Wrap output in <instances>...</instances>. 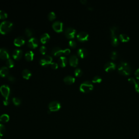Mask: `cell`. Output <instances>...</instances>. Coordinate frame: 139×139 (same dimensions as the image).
<instances>
[{
  "mask_svg": "<svg viewBox=\"0 0 139 139\" xmlns=\"http://www.w3.org/2000/svg\"><path fill=\"white\" fill-rule=\"evenodd\" d=\"M118 71L122 75H128L131 72V68L127 62L121 61L118 65Z\"/></svg>",
  "mask_w": 139,
  "mask_h": 139,
  "instance_id": "cell-1",
  "label": "cell"
},
{
  "mask_svg": "<svg viewBox=\"0 0 139 139\" xmlns=\"http://www.w3.org/2000/svg\"><path fill=\"white\" fill-rule=\"evenodd\" d=\"M13 27V23L9 21H4L0 24V33L5 34L8 33Z\"/></svg>",
  "mask_w": 139,
  "mask_h": 139,
  "instance_id": "cell-2",
  "label": "cell"
},
{
  "mask_svg": "<svg viewBox=\"0 0 139 139\" xmlns=\"http://www.w3.org/2000/svg\"><path fill=\"white\" fill-rule=\"evenodd\" d=\"M118 29L117 26H112L110 27V31L111 33V44L114 46H117L118 44V40L116 35V32Z\"/></svg>",
  "mask_w": 139,
  "mask_h": 139,
  "instance_id": "cell-3",
  "label": "cell"
},
{
  "mask_svg": "<svg viewBox=\"0 0 139 139\" xmlns=\"http://www.w3.org/2000/svg\"><path fill=\"white\" fill-rule=\"evenodd\" d=\"M94 86L92 83L89 81H85L83 82L80 85V90L82 92H87L92 90Z\"/></svg>",
  "mask_w": 139,
  "mask_h": 139,
  "instance_id": "cell-4",
  "label": "cell"
},
{
  "mask_svg": "<svg viewBox=\"0 0 139 139\" xmlns=\"http://www.w3.org/2000/svg\"><path fill=\"white\" fill-rule=\"evenodd\" d=\"M61 107V104L60 102L57 101H53L49 103V108L50 111H55L58 110Z\"/></svg>",
  "mask_w": 139,
  "mask_h": 139,
  "instance_id": "cell-5",
  "label": "cell"
},
{
  "mask_svg": "<svg viewBox=\"0 0 139 139\" xmlns=\"http://www.w3.org/2000/svg\"><path fill=\"white\" fill-rule=\"evenodd\" d=\"M0 91H1V94L5 97V98H9V96L10 93V89L8 85H2L0 87Z\"/></svg>",
  "mask_w": 139,
  "mask_h": 139,
  "instance_id": "cell-6",
  "label": "cell"
},
{
  "mask_svg": "<svg viewBox=\"0 0 139 139\" xmlns=\"http://www.w3.org/2000/svg\"><path fill=\"white\" fill-rule=\"evenodd\" d=\"M53 59L52 57L49 55H45L43 56L40 60V63L43 66H47L52 63Z\"/></svg>",
  "mask_w": 139,
  "mask_h": 139,
  "instance_id": "cell-7",
  "label": "cell"
},
{
  "mask_svg": "<svg viewBox=\"0 0 139 139\" xmlns=\"http://www.w3.org/2000/svg\"><path fill=\"white\" fill-rule=\"evenodd\" d=\"M77 37L79 41H85L88 40V39L89 38V34L87 32H86L85 31H82L81 32H79L77 34Z\"/></svg>",
  "mask_w": 139,
  "mask_h": 139,
  "instance_id": "cell-8",
  "label": "cell"
},
{
  "mask_svg": "<svg viewBox=\"0 0 139 139\" xmlns=\"http://www.w3.org/2000/svg\"><path fill=\"white\" fill-rule=\"evenodd\" d=\"M76 31L74 28L68 27L66 29L65 32V35L67 36V37H68V38L71 39V38H74L75 35L76 34Z\"/></svg>",
  "mask_w": 139,
  "mask_h": 139,
  "instance_id": "cell-9",
  "label": "cell"
},
{
  "mask_svg": "<svg viewBox=\"0 0 139 139\" xmlns=\"http://www.w3.org/2000/svg\"><path fill=\"white\" fill-rule=\"evenodd\" d=\"M53 29L58 32H61L63 31V23L59 21H55L53 23Z\"/></svg>",
  "mask_w": 139,
  "mask_h": 139,
  "instance_id": "cell-10",
  "label": "cell"
},
{
  "mask_svg": "<svg viewBox=\"0 0 139 139\" xmlns=\"http://www.w3.org/2000/svg\"><path fill=\"white\" fill-rule=\"evenodd\" d=\"M10 55L8 51L4 48H0V58L5 59H9Z\"/></svg>",
  "mask_w": 139,
  "mask_h": 139,
  "instance_id": "cell-11",
  "label": "cell"
},
{
  "mask_svg": "<svg viewBox=\"0 0 139 139\" xmlns=\"http://www.w3.org/2000/svg\"><path fill=\"white\" fill-rule=\"evenodd\" d=\"M39 42L38 39H36L35 38H31L30 39H29V40L28 41V45L30 47L32 48H35L37 47L38 45Z\"/></svg>",
  "mask_w": 139,
  "mask_h": 139,
  "instance_id": "cell-12",
  "label": "cell"
},
{
  "mask_svg": "<svg viewBox=\"0 0 139 139\" xmlns=\"http://www.w3.org/2000/svg\"><path fill=\"white\" fill-rule=\"evenodd\" d=\"M116 68V64L113 63V62H107L104 65V70L106 71H111L112 70L115 69Z\"/></svg>",
  "mask_w": 139,
  "mask_h": 139,
  "instance_id": "cell-13",
  "label": "cell"
},
{
  "mask_svg": "<svg viewBox=\"0 0 139 139\" xmlns=\"http://www.w3.org/2000/svg\"><path fill=\"white\" fill-rule=\"evenodd\" d=\"M22 56V51L21 49H15L13 52V57L15 59H19L21 58Z\"/></svg>",
  "mask_w": 139,
  "mask_h": 139,
  "instance_id": "cell-14",
  "label": "cell"
},
{
  "mask_svg": "<svg viewBox=\"0 0 139 139\" xmlns=\"http://www.w3.org/2000/svg\"><path fill=\"white\" fill-rule=\"evenodd\" d=\"M69 62L71 66L73 67H76L78 63V57L76 55H72L70 56L69 58Z\"/></svg>",
  "mask_w": 139,
  "mask_h": 139,
  "instance_id": "cell-15",
  "label": "cell"
},
{
  "mask_svg": "<svg viewBox=\"0 0 139 139\" xmlns=\"http://www.w3.org/2000/svg\"><path fill=\"white\" fill-rule=\"evenodd\" d=\"M25 38L23 37H18L15 39L14 43L17 46H21L25 44Z\"/></svg>",
  "mask_w": 139,
  "mask_h": 139,
  "instance_id": "cell-16",
  "label": "cell"
},
{
  "mask_svg": "<svg viewBox=\"0 0 139 139\" xmlns=\"http://www.w3.org/2000/svg\"><path fill=\"white\" fill-rule=\"evenodd\" d=\"M51 53L53 55L55 56H61L62 53H63V50L59 47H55L52 50Z\"/></svg>",
  "mask_w": 139,
  "mask_h": 139,
  "instance_id": "cell-17",
  "label": "cell"
},
{
  "mask_svg": "<svg viewBox=\"0 0 139 139\" xmlns=\"http://www.w3.org/2000/svg\"><path fill=\"white\" fill-rule=\"evenodd\" d=\"M77 53L79 57H81V58H84L87 56L88 51L87 49H84V48H81V49H79L78 50Z\"/></svg>",
  "mask_w": 139,
  "mask_h": 139,
  "instance_id": "cell-18",
  "label": "cell"
},
{
  "mask_svg": "<svg viewBox=\"0 0 139 139\" xmlns=\"http://www.w3.org/2000/svg\"><path fill=\"white\" fill-rule=\"evenodd\" d=\"M64 81L68 84H72L73 83H74L75 81V78L70 75H68L67 76H66L64 78Z\"/></svg>",
  "mask_w": 139,
  "mask_h": 139,
  "instance_id": "cell-19",
  "label": "cell"
},
{
  "mask_svg": "<svg viewBox=\"0 0 139 139\" xmlns=\"http://www.w3.org/2000/svg\"><path fill=\"white\" fill-rule=\"evenodd\" d=\"M58 62L59 65H60L62 67H64L68 63V59L65 57H60L59 58Z\"/></svg>",
  "mask_w": 139,
  "mask_h": 139,
  "instance_id": "cell-20",
  "label": "cell"
},
{
  "mask_svg": "<svg viewBox=\"0 0 139 139\" xmlns=\"http://www.w3.org/2000/svg\"><path fill=\"white\" fill-rule=\"evenodd\" d=\"M9 70L8 67H2L0 68V75L2 77H5L8 74Z\"/></svg>",
  "mask_w": 139,
  "mask_h": 139,
  "instance_id": "cell-21",
  "label": "cell"
},
{
  "mask_svg": "<svg viewBox=\"0 0 139 139\" xmlns=\"http://www.w3.org/2000/svg\"><path fill=\"white\" fill-rule=\"evenodd\" d=\"M34 55V54L33 52L32 51H28L27 52H26V53H25V58L27 61H31L33 59Z\"/></svg>",
  "mask_w": 139,
  "mask_h": 139,
  "instance_id": "cell-22",
  "label": "cell"
},
{
  "mask_svg": "<svg viewBox=\"0 0 139 139\" xmlns=\"http://www.w3.org/2000/svg\"><path fill=\"white\" fill-rule=\"evenodd\" d=\"M50 38V35L48 33H44L41 36V38H40L41 42L43 44H45L46 43H47L49 41Z\"/></svg>",
  "mask_w": 139,
  "mask_h": 139,
  "instance_id": "cell-23",
  "label": "cell"
},
{
  "mask_svg": "<svg viewBox=\"0 0 139 139\" xmlns=\"http://www.w3.org/2000/svg\"><path fill=\"white\" fill-rule=\"evenodd\" d=\"M22 76H23V77L24 78L29 79V77L32 75V73H31V72L29 70H28V69H25V70H23L22 71Z\"/></svg>",
  "mask_w": 139,
  "mask_h": 139,
  "instance_id": "cell-24",
  "label": "cell"
},
{
  "mask_svg": "<svg viewBox=\"0 0 139 139\" xmlns=\"http://www.w3.org/2000/svg\"><path fill=\"white\" fill-rule=\"evenodd\" d=\"M9 120V116L8 114H4L0 116V121L2 122H7Z\"/></svg>",
  "mask_w": 139,
  "mask_h": 139,
  "instance_id": "cell-25",
  "label": "cell"
},
{
  "mask_svg": "<svg viewBox=\"0 0 139 139\" xmlns=\"http://www.w3.org/2000/svg\"><path fill=\"white\" fill-rule=\"evenodd\" d=\"M120 37V39H121V40L123 41V42H125V41H128L129 40V37L126 34H121L119 36Z\"/></svg>",
  "mask_w": 139,
  "mask_h": 139,
  "instance_id": "cell-26",
  "label": "cell"
},
{
  "mask_svg": "<svg viewBox=\"0 0 139 139\" xmlns=\"http://www.w3.org/2000/svg\"><path fill=\"white\" fill-rule=\"evenodd\" d=\"M6 65L8 68H13L14 65V62L11 59H8V60L6 62Z\"/></svg>",
  "mask_w": 139,
  "mask_h": 139,
  "instance_id": "cell-27",
  "label": "cell"
},
{
  "mask_svg": "<svg viewBox=\"0 0 139 139\" xmlns=\"http://www.w3.org/2000/svg\"><path fill=\"white\" fill-rule=\"evenodd\" d=\"M5 133V128L2 124H0V136H2Z\"/></svg>",
  "mask_w": 139,
  "mask_h": 139,
  "instance_id": "cell-28",
  "label": "cell"
},
{
  "mask_svg": "<svg viewBox=\"0 0 139 139\" xmlns=\"http://www.w3.org/2000/svg\"><path fill=\"white\" fill-rule=\"evenodd\" d=\"M102 80V78L99 76H96L92 78V82L94 83H100Z\"/></svg>",
  "mask_w": 139,
  "mask_h": 139,
  "instance_id": "cell-29",
  "label": "cell"
},
{
  "mask_svg": "<svg viewBox=\"0 0 139 139\" xmlns=\"http://www.w3.org/2000/svg\"><path fill=\"white\" fill-rule=\"evenodd\" d=\"M118 56V52L116 51H113L111 52L110 57L112 59H116Z\"/></svg>",
  "mask_w": 139,
  "mask_h": 139,
  "instance_id": "cell-30",
  "label": "cell"
},
{
  "mask_svg": "<svg viewBox=\"0 0 139 139\" xmlns=\"http://www.w3.org/2000/svg\"><path fill=\"white\" fill-rule=\"evenodd\" d=\"M7 13L5 12L4 10H0V19H4L7 17Z\"/></svg>",
  "mask_w": 139,
  "mask_h": 139,
  "instance_id": "cell-31",
  "label": "cell"
},
{
  "mask_svg": "<svg viewBox=\"0 0 139 139\" xmlns=\"http://www.w3.org/2000/svg\"><path fill=\"white\" fill-rule=\"evenodd\" d=\"M25 33L28 37H31L33 33V32L32 29H31L29 28H27L25 30Z\"/></svg>",
  "mask_w": 139,
  "mask_h": 139,
  "instance_id": "cell-32",
  "label": "cell"
},
{
  "mask_svg": "<svg viewBox=\"0 0 139 139\" xmlns=\"http://www.w3.org/2000/svg\"><path fill=\"white\" fill-rule=\"evenodd\" d=\"M48 17H49V20H54L56 18V14L55 13V12L51 11L49 13V14L48 15Z\"/></svg>",
  "mask_w": 139,
  "mask_h": 139,
  "instance_id": "cell-33",
  "label": "cell"
},
{
  "mask_svg": "<svg viewBox=\"0 0 139 139\" xmlns=\"http://www.w3.org/2000/svg\"><path fill=\"white\" fill-rule=\"evenodd\" d=\"M75 74L76 76H81L83 74V72L81 69L77 68L75 71Z\"/></svg>",
  "mask_w": 139,
  "mask_h": 139,
  "instance_id": "cell-34",
  "label": "cell"
},
{
  "mask_svg": "<svg viewBox=\"0 0 139 139\" xmlns=\"http://www.w3.org/2000/svg\"><path fill=\"white\" fill-rule=\"evenodd\" d=\"M13 102H14V103L16 105L20 104V103H21V100H20V99L17 97H13Z\"/></svg>",
  "mask_w": 139,
  "mask_h": 139,
  "instance_id": "cell-35",
  "label": "cell"
},
{
  "mask_svg": "<svg viewBox=\"0 0 139 139\" xmlns=\"http://www.w3.org/2000/svg\"><path fill=\"white\" fill-rule=\"evenodd\" d=\"M69 45H70V46H71V47H76V45H77V43H76V42L74 40H70L69 41Z\"/></svg>",
  "mask_w": 139,
  "mask_h": 139,
  "instance_id": "cell-36",
  "label": "cell"
},
{
  "mask_svg": "<svg viewBox=\"0 0 139 139\" xmlns=\"http://www.w3.org/2000/svg\"><path fill=\"white\" fill-rule=\"evenodd\" d=\"M46 50H47V49H46V46L43 45L41 46L40 48V52L42 54L44 55L45 54V53L46 52Z\"/></svg>",
  "mask_w": 139,
  "mask_h": 139,
  "instance_id": "cell-37",
  "label": "cell"
},
{
  "mask_svg": "<svg viewBox=\"0 0 139 139\" xmlns=\"http://www.w3.org/2000/svg\"><path fill=\"white\" fill-rule=\"evenodd\" d=\"M51 67L52 69H57L58 68V65L57 63H55V62H53L51 64Z\"/></svg>",
  "mask_w": 139,
  "mask_h": 139,
  "instance_id": "cell-38",
  "label": "cell"
},
{
  "mask_svg": "<svg viewBox=\"0 0 139 139\" xmlns=\"http://www.w3.org/2000/svg\"><path fill=\"white\" fill-rule=\"evenodd\" d=\"M8 78L11 82H14L15 81V78L14 77H13L12 75H9L8 76Z\"/></svg>",
  "mask_w": 139,
  "mask_h": 139,
  "instance_id": "cell-39",
  "label": "cell"
},
{
  "mask_svg": "<svg viewBox=\"0 0 139 139\" xmlns=\"http://www.w3.org/2000/svg\"><path fill=\"white\" fill-rule=\"evenodd\" d=\"M135 90L139 92V81H137L135 84Z\"/></svg>",
  "mask_w": 139,
  "mask_h": 139,
  "instance_id": "cell-40",
  "label": "cell"
},
{
  "mask_svg": "<svg viewBox=\"0 0 139 139\" xmlns=\"http://www.w3.org/2000/svg\"><path fill=\"white\" fill-rule=\"evenodd\" d=\"M70 50L69 49H65L63 50V53L65 55H68L70 53Z\"/></svg>",
  "mask_w": 139,
  "mask_h": 139,
  "instance_id": "cell-41",
  "label": "cell"
},
{
  "mask_svg": "<svg viewBox=\"0 0 139 139\" xmlns=\"http://www.w3.org/2000/svg\"><path fill=\"white\" fill-rule=\"evenodd\" d=\"M9 102V98H5L4 100H3V103L4 105H8Z\"/></svg>",
  "mask_w": 139,
  "mask_h": 139,
  "instance_id": "cell-42",
  "label": "cell"
},
{
  "mask_svg": "<svg viewBox=\"0 0 139 139\" xmlns=\"http://www.w3.org/2000/svg\"><path fill=\"white\" fill-rule=\"evenodd\" d=\"M128 81H130L131 83H134V84L136 83V81L135 80V79L134 78H133V77H131V78H129V79H128Z\"/></svg>",
  "mask_w": 139,
  "mask_h": 139,
  "instance_id": "cell-43",
  "label": "cell"
},
{
  "mask_svg": "<svg viewBox=\"0 0 139 139\" xmlns=\"http://www.w3.org/2000/svg\"><path fill=\"white\" fill-rule=\"evenodd\" d=\"M135 75L137 78L139 79V68H138L135 72Z\"/></svg>",
  "mask_w": 139,
  "mask_h": 139,
  "instance_id": "cell-44",
  "label": "cell"
},
{
  "mask_svg": "<svg viewBox=\"0 0 139 139\" xmlns=\"http://www.w3.org/2000/svg\"><path fill=\"white\" fill-rule=\"evenodd\" d=\"M81 2L84 4H87L88 3V1L87 0H81Z\"/></svg>",
  "mask_w": 139,
  "mask_h": 139,
  "instance_id": "cell-45",
  "label": "cell"
},
{
  "mask_svg": "<svg viewBox=\"0 0 139 139\" xmlns=\"http://www.w3.org/2000/svg\"><path fill=\"white\" fill-rule=\"evenodd\" d=\"M0 139H1V138H0Z\"/></svg>",
  "mask_w": 139,
  "mask_h": 139,
  "instance_id": "cell-46",
  "label": "cell"
}]
</instances>
